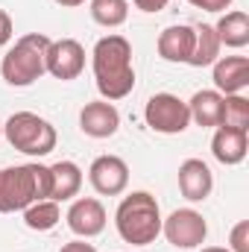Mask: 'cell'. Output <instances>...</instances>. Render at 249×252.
Returning a JSON list of instances; mask_svg holds the SVG:
<instances>
[{
  "mask_svg": "<svg viewBox=\"0 0 249 252\" xmlns=\"http://www.w3.org/2000/svg\"><path fill=\"white\" fill-rule=\"evenodd\" d=\"M91 64H94V79H97V91L103 94V100L115 103L132 94L135 88L132 44L124 35H103L94 44Z\"/></svg>",
  "mask_w": 249,
  "mask_h": 252,
  "instance_id": "cell-1",
  "label": "cell"
},
{
  "mask_svg": "<svg viewBox=\"0 0 249 252\" xmlns=\"http://www.w3.org/2000/svg\"><path fill=\"white\" fill-rule=\"evenodd\" d=\"M115 226L118 235L132 247H150L161 235V208L153 193L147 190H132L121 199L115 211Z\"/></svg>",
  "mask_w": 249,
  "mask_h": 252,
  "instance_id": "cell-2",
  "label": "cell"
},
{
  "mask_svg": "<svg viewBox=\"0 0 249 252\" xmlns=\"http://www.w3.org/2000/svg\"><path fill=\"white\" fill-rule=\"evenodd\" d=\"M50 196L47 164H15L0 167V214L24 211L27 205Z\"/></svg>",
  "mask_w": 249,
  "mask_h": 252,
  "instance_id": "cell-3",
  "label": "cell"
},
{
  "mask_svg": "<svg viewBox=\"0 0 249 252\" xmlns=\"http://www.w3.org/2000/svg\"><path fill=\"white\" fill-rule=\"evenodd\" d=\"M47 47L50 38L44 32H27L21 35L3 56L0 73L9 85L15 88H27L35 79H41L47 73Z\"/></svg>",
  "mask_w": 249,
  "mask_h": 252,
  "instance_id": "cell-4",
  "label": "cell"
},
{
  "mask_svg": "<svg viewBox=\"0 0 249 252\" xmlns=\"http://www.w3.org/2000/svg\"><path fill=\"white\" fill-rule=\"evenodd\" d=\"M3 138L24 156L44 158L56 150V129L50 121L38 118L35 112H15L3 124Z\"/></svg>",
  "mask_w": 249,
  "mask_h": 252,
  "instance_id": "cell-5",
  "label": "cell"
},
{
  "mask_svg": "<svg viewBox=\"0 0 249 252\" xmlns=\"http://www.w3.org/2000/svg\"><path fill=\"white\" fill-rule=\"evenodd\" d=\"M144 121L153 132H161V135H179L185 132L190 124V112H187V103L179 100L176 94H153L147 100V109H144Z\"/></svg>",
  "mask_w": 249,
  "mask_h": 252,
  "instance_id": "cell-6",
  "label": "cell"
},
{
  "mask_svg": "<svg viewBox=\"0 0 249 252\" xmlns=\"http://www.w3.org/2000/svg\"><path fill=\"white\" fill-rule=\"evenodd\" d=\"M161 232H164L167 244H173L179 250H193V247H202L205 244L208 223L193 208H176L167 220H161Z\"/></svg>",
  "mask_w": 249,
  "mask_h": 252,
  "instance_id": "cell-7",
  "label": "cell"
},
{
  "mask_svg": "<svg viewBox=\"0 0 249 252\" xmlns=\"http://www.w3.org/2000/svg\"><path fill=\"white\" fill-rule=\"evenodd\" d=\"M88 182L100 196H118L129 185V167L121 156H100L88 167Z\"/></svg>",
  "mask_w": 249,
  "mask_h": 252,
  "instance_id": "cell-8",
  "label": "cell"
},
{
  "mask_svg": "<svg viewBox=\"0 0 249 252\" xmlns=\"http://www.w3.org/2000/svg\"><path fill=\"white\" fill-rule=\"evenodd\" d=\"M85 70V47L76 38H59L50 41L47 47V73H53L56 79H76Z\"/></svg>",
  "mask_w": 249,
  "mask_h": 252,
  "instance_id": "cell-9",
  "label": "cell"
},
{
  "mask_svg": "<svg viewBox=\"0 0 249 252\" xmlns=\"http://www.w3.org/2000/svg\"><path fill=\"white\" fill-rule=\"evenodd\" d=\"M67 226L76 238H97L103 229H106V208L100 199L94 196H82V199H73L70 208H67Z\"/></svg>",
  "mask_w": 249,
  "mask_h": 252,
  "instance_id": "cell-10",
  "label": "cell"
},
{
  "mask_svg": "<svg viewBox=\"0 0 249 252\" xmlns=\"http://www.w3.org/2000/svg\"><path fill=\"white\" fill-rule=\"evenodd\" d=\"M79 129L88 138H112L121 129V112L109 100H94L85 103L79 112Z\"/></svg>",
  "mask_w": 249,
  "mask_h": 252,
  "instance_id": "cell-11",
  "label": "cell"
},
{
  "mask_svg": "<svg viewBox=\"0 0 249 252\" xmlns=\"http://www.w3.org/2000/svg\"><path fill=\"white\" fill-rule=\"evenodd\" d=\"M179 190L187 202H202L214 190V173L202 158H187L179 164Z\"/></svg>",
  "mask_w": 249,
  "mask_h": 252,
  "instance_id": "cell-12",
  "label": "cell"
},
{
  "mask_svg": "<svg viewBox=\"0 0 249 252\" xmlns=\"http://www.w3.org/2000/svg\"><path fill=\"white\" fill-rule=\"evenodd\" d=\"M211 153L226 167L241 164L249 153V132L247 129H232V126H217V132L211 138Z\"/></svg>",
  "mask_w": 249,
  "mask_h": 252,
  "instance_id": "cell-13",
  "label": "cell"
},
{
  "mask_svg": "<svg viewBox=\"0 0 249 252\" xmlns=\"http://www.w3.org/2000/svg\"><path fill=\"white\" fill-rule=\"evenodd\" d=\"M214 85L220 94H241L249 85L247 56H223L214 62Z\"/></svg>",
  "mask_w": 249,
  "mask_h": 252,
  "instance_id": "cell-14",
  "label": "cell"
},
{
  "mask_svg": "<svg viewBox=\"0 0 249 252\" xmlns=\"http://www.w3.org/2000/svg\"><path fill=\"white\" fill-rule=\"evenodd\" d=\"M193 53V27L185 24H176V27H167L161 35H158V56L164 62H187Z\"/></svg>",
  "mask_w": 249,
  "mask_h": 252,
  "instance_id": "cell-15",
  "label": "cell"
},
{
  "mask_svg": "<svg viewBox=\"0 0 249 252\" xmlns=\"http://www.w3.org/2000/svg\"><path fill=\"white\" fill-rule=\"evenodd\" d=\"M82 188V170L73 161H56L50 164V196L53 202H64L73 199Z\"/></svg>",
  "mask_w": 249,
  "mask_h": 252,
  "instance_id": "cell-16",
  "label": "cell"
},
{
  "mask_svg": "<svg viewBox=\"0 0 249 252\" xmlns=\"http://www.w3.org/2000/svg\"><path fill=\"white\" fill-rule=\"evenodd\" d=\"M220 109H223V94L220 91H211V88H202L190 97L187 103V112H190V121L202 129L208 126H220Z\"/></svg>",
  "mask_w": 249,
  "mask_h": 252,
  "instance_id": "cell-17",
  "label": "cell"
},
{
  "mask_svg": "<svg viewBox=\"0 0 249 252\" xmlns=\"http://www.w3.org/2000/svg\"><path fill=\"white\" fill-rule=\"evenodd\" d=\"M220 50H223V44H220V38H217V32H214L211 24L193 27V53H190L187 64H193V67L214 64L220 59Z\"/></svg>",
  "mask_w": 249,
  "mask_h": 252,
  "instance_id": "cell-18",
  "label": "cell"
},
{
  "mask_svg": "<svg viewBox=\"0 0 249 252\" xmlns=\"http://www.w3.org/2000/svg\"><path fill=\"white\" fill-rule=\"evenodd\" d=\"M214 32L220 38V44L226 47H247L249 44V15L247 12H226L217 24H214Z\"/></svg>",
  "mask_w": 249,
  "mask_h": 252,
  "instance_id": "cell-19",
  "label": "cell"
},
{
  "mask_svg": "<svg viewBox=\"0 0 249 252\" xmlns=\"http://www.w3.org/2000/svg\"><path fill=\"white\" fill-rule=\"evenodd\" d=\"M59 220H62V208L53 199H38V202L24 208V223L32 232H50Z\"/></svg>",
  "mask_w": 249,
  "mask_h": 252,
  "instance_id": "cell-20",
  "label": "cell"
},
{
  "mask_svg": "<svg viewBox=\"0 0 249 252\" xmlns=\"http://www.w3.org/2000/svg\"><path fill=\"white\" fill-rule=\"evenodd\" d=\"M91 18L100 27L115 30L129 18V0H91Z\"/></svg>",
  "mask_w": 249,
  "mask_h": 252,
  "instance_id": "cell-21",
  "label": "cell"
},
{
  "mask_svg": "<svg viewBox=\"0 0 249 252\" xmlns=\"http://www.w3.org/2000/svg\"><path fill=\"white\" fill-rule=\"evenodd\" d=\"M220 126H232V129H247V132H249V100L244 97V94H223Z\"/></svg>",
  "mask_w": 249,
  "mask_h": 252,
  "instance_id": "cell-22",
  "label": "cell"
},
{
  "mask_svg": "<svg viewBox=\"0 0 249 252\" xmlns=\"http://www.w3.org/2000/svg\"><path fill=\"white\" fill-rule=\"evenodd\" d=\"M229 252H249V220H241L229 235Z\"/></svg>",
  "mask_w": 249,
  "mask_h": 252,
  "instance_id": "cell-23",
  "label": "cell"
},
{
  "mask_svg": "<svg viewBox=\"0 0 249 252\" xmlns=\"http://www.w3.org/2000/svg\"><path fill=\"white\" fill-rule=\"evenodd\" d=\"M187 3L202 9V12H226L232 6V0H187Z\"/></svg>",
  "mask_w": 249,
  "mask_h": 252,
  "instance_id": "cell-24",
  "label": "cell"
},
{
  "mask_svg": "<svg viewBox=\"0 0 249 252\" xmlns=\"http://www.w3.org/2000/svg\"><path fill=\"white\" fill-rule=\"evenodd\" d=\"M12 35H15V24H12L9 12L0 9V47H6V44L12 41Z\"/></svg>",
  "mask_w": 249,
  "mask_h": 252,
  "instance_id": "cell-25",
  "label": "cell"
},
{
  "mask_svg": "<svg viewBox=\"0 0 249 252\" xmlns=\"http://www.w3.org/2000/svg\"><path fill=\"white\" fill-rule=\"evenodd\" d=\"M141 12H161V9H167V3L170 0H132Z\"/></svg>",
  "mask_w": 249,
  "mask_h": 252,
  "instance_id": "cell-26",
  "label": "cell"
},
{
  "mask_svg": "<svg viewBox=\"0 0 249 252\" xmlns=\"http://www.w3.org/2000/svg\"><path fill=\"white\" fill-rule=\"evenodd\" d=\"M59 252H97V250H94L91 244H85V238H82V241H70V244H64Z\"/></svg>",
  "mask_w": 249,
  "mask_h": 252,
  "instance_id": "cell-27",
  "label": "cell"
},
{
  "mask_svg": "<svg viewBox=\"0 0 249 252\" xmlns=\"http://www.w3.org/2000/svg\"><path fill=\"white\" fill-rule=\"evenodd\" d=\"M59 6H67V9H73V6H82L85 0H56Z\"/></svg>",
  "mask_w": 249,
  "mask_h": 252,
  "instance_id": "cell-28",
  "label": "cell"
},
{
  "mask_svg": "<svg viewBox=\"0 0 249 252\" xmlns=\"http://www.w3.org/2000/svg\"><path fill=\"white\" fill-rule=\"evenodd\" d=\"M202 252H229V250H223V247H205Z\"/></svg>",
  "mask_w": 249,
  "mask_h": 252,
  "instance_id": "cell-29",
  "label": "cell"
},
{
  "mask_svg": "<svg viewBox=\"0 0 249 252\" xmlns=\"http://www.w3.org/2000/svg\"><path fill=\"white\" fill-rule=\"evenodd\" d=\"M0 135H3V124H0Z\"/></svg>",
  "mask_w": 249,
  "mask_h": 252,
  "instance_id": "cell-30",
  "label": "cell"
}]
</instances>
